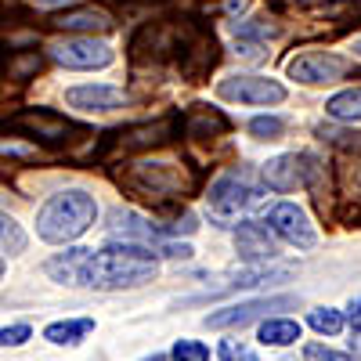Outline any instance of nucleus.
<instances>
[{"mask_svg": "<svg viewBox=\"0 0 361 361\" xmlns=\"http://www.w3.org/2000/svg\"><path fill=\"white\" fill-rule=\"evenodd\" d=\"M40 66H44V58H40L37 51H15V54H8L4 73H8V80H15V83H29V80L40 73Z\"/></svg>", "mask_w": 361, "mask_h": 361, "instance_id": "22", "label": "nucleus"}, {"mask_svg": "<svg viewBox=\"0 0 361 361\" xmlns=\"http://www.w3.org/2000/svg\"><path fill=\"white\" fill-rule=\"evenodd\" d=\"M333 177H336L340 217L350 228H361V134H347V141H340Z\"/></svg>", "mask_w": 361, "mask_h": 361, "instance_id": "8", "label": "nucleus"}, {"mask_svg": "<svg viewBox=\"0 0 361 361\" xmlns=\"http://www.w3.org/2000/svg\"><path fill=\"white\" fill-rule=\"evenodd\" d=\"M221 361H257V354L243 343H235V340H224L221 343Z\"/></svg>", "mask_w": 361, "mask_h": 361, "instance_id": "31", "label": "nucleus"}, {"mask_svg": "<svg viewBox=\"0 0 361 361\" xmlns=\"http://www.w3.org/2000/svg\"><path fill=\"white\" fill-rule=\"evenodd\" d=\"M105 228H109L112 238L145 243V246H152L159 257H166V260H188V257H192V246H188V243H173V238H170L159 224H148L145 217L134 214V209H112Z\"/></svg>", "mask_w": 361, "mask_h": 361, "instance_id": "7", "label": "nucleus"}, {"mask_svg": "<svg viewBox=\"0 0 361 361\" xmlns=\"http://www.w3.org/2000/svg\"><path fill=\"white\" fill-rule=\"evenodd\" d=\"M173 361H209V347L199 340H177L173 343Z\"/></svg>", "mask_w": 361, "mask_h": 361, "instance_id": "26", "label": "nucleus"}, {"mask_svg": "<svg viewBox=\"0 0 361 361\" xmlns=\"http://www.w3.org/2000/svg\"><path fill=\"white\" fill-rule=\"evenodd\" d=\"M289 80L296 83H307V87H318V83H336L347 76V62L333 51H300L296 58H289Z\"/></svg>", "mask_w": 361, "mask_h": 361, "instance_id": "12", "label": "nucleus"}, {"mask_svg": "<svg viewBox=\"0 0 361 361\" xmlns=\"http://www.w3.org/2000/svg\"><path fill=\"white\" fill-rule=\"evenodd\" d=\"M54 29H66V33H109L112 18L98 8H76V11H62L51 18Z\"/></svg>", "mask_w": 361, "mask_h": 361, "instance_id": "18", "label": "nucleus"}, {"mask_svg": "<svg viewBox=\"0 0 361 361\" xmlns=\"http://www.w3.org/2000/svg\"><path fill=\"white\" fill-rule=\"evenodd\" d=\"M98 221V202L90 192L83 188H69V192H58L51 195L40 214H37V235L51 246H69L76 243L80 235H87Z\"/></svg>", "mask_w": 361, "mask_h": 361, "instance_id": "3", "label": "nucleus"}, {"mask_svg": "<svg viewBox=\"0 0 361 361\" xmlns=\"http://www.w3.org/2000/svg\"><path fill=\"white\" fill-rule=\"evenodd\" d=\"M250 134L260 141H279L286 134V123L279 116H257V119H250Z\"/></svg>", "mask_w": 361, "mask_h": 361, "instance_id": "25", "label": "nucleus"}, {"mask_svg": "<svg viewBox=\"0 0 361 361\" xmlns=\"http://www.w3.org/2000/svg\"><path fill=\"white\" fill-rule=\"evenodd\" d=\"M322 173V163L311 156V152H286V156H275L267 159L260 177L271 192H296V188H307L314 185V177Z\"/></svg>", "mask_w": 361, "mask_h": 361, "instance_id": "9", "label": "nucleus"}, {"mask_svg": "<svg viewBox=\"0 0 361 361\" xmlns=\"http://www.w3.org/2000/svg\"><path fill=\"white\" fill-rule=\"evenodd\" d=\"M300 340V322L293 318H267L260 325V343L264 347H289Z\"/></svg>", "mask_w": 361, "mask_h": 361, "instance_id": "21", "label": "nucleus"}, {"mask_svg": "<svg viewBox=\"0 0 361 361\" xmlns=\"http://www.w3.org/2000/svg\"><path fill=\"white\" fill-rule=\"evenodd\" d=\"M29 336H33V329L29 325H0V347H22Z\"/></svg>", "mask_w": 361, "mask_h": 361, "instance_id": "29", "label": "nucleus"}, {"mask_svg": "<svg viewBox=\"0 0 361 361\" xmlns=\"http://www.w3.org/2000/svg\"><path fill=\"white\" fill-rule=\"evenodd\" d=\"M51 58L66 69H105L112 66V47L105 40H94V33H80L51 44Z\"/></svg>", "mask_w": 361, "mask_h": 361, "instance_id": "10", "label": "nucleus"}, {"mask_svg": "<svg viewBox=\"0 0 361 361\" xmlns=\"http://www.w3.org/2000/svg\"><path fill=\"white\" fill-rule=\"evenodd\" d=\"M44 271L58 286L73 289H134L159 275V253L145 243L116 238L102 250L73 246L66 253H54L44 264Z\"/></svg>", "mask_w": 361, "mask_h": 361, "instance_id": "1", "label": "nucleus"}, {"mask_svg": "<svg viewBox=\"0 0 361 361\" xmlns=\"http://www.w3.org/2000/svg\"><path fill=\"white\" fill-rule=\"evenodd\" d=\"M350 329H354V333H361V300H354V304H350Z\"/></svg>", "mask_w": 361, "mask_h": 361, "instance_id": "32", "label": "nucleus"}, {"mask_svg": "<svg viewBox=\"0 0 361 361\" xmlns=\"http://www.w3.org/2000/svg\"><path fill=\"white\" fill-rule=\"evenodd\" d=\"M94 329V322L90 318H76V322H51L47 329H44V340L47 343H54V347H76V343H83V336Z\"/></svg>", "mask_w": 361, "mask_h": 361, "instance_id": "19", "label": "nucleus"}, {"mask_svg": "<svg viewBox=\"0 0 361 361\" xmlns=\"http://www.w3.org/2000/svg\"><path fill=\"white\" fill-rule=\"evenodd\" d=\"M289 307H296V296L246 300V304H231V307H224V311H217V314H209L206 325H209V329H235V325H246V322H253V318H260V314H267V311H289Z\"/></svg>", "mask_w": 361, "mask_h": 361, "instance_id": "14", "label": "nucleus"}, {"mask_svg": "<svg viewBox=\"0 0 361 361\" xmlns=\"http://www.w3.org/2000/svg\"><path fill=\"white\" fill-rule=\"evenodd\" d=\"M0 279H4V257H0Z\"/></svg>", "mask_w": 361, "mask_h": 361, "instance_id": "35", "label": "nucleus"}, {"mask_svg": "<svg viewBox=\"0 0 361 361\" xmlns=\"http://www.w3.org/2000/svg\"><path fill=\"white\" fill-rule=\"evenodd\" d=\"M185 134V119H180V112H170L163 119H156V123H134V127H123V130H112L102 137V148H98V159L109 156L112 148L116 152H148V148H159V145H170L173 137Z\"/></svg>", "mask_w": 361, "mask_h": 361, "instance_id": "6", "label": "nucleus"}, {"mask_svg": "<svg viewBox=\"0 0 361 361\" xmlns=\"http://www.w3.org/2000/svg\"><path fill=\"white\" fill-rule=\"evenodd\" d=\"M180 119H185V134L195 137V141H209V137H221V134L231 130L228 116L217 112V109H209V105H192Z\"/></svg>", "mask_w": 361, "mask_h": 361, "instance_id": "17", "label": "nucleus"}, {"mask_svg": "<svg viewBox=\"0 0 361 361\" xmlns=\"http://www.w3.org/2000/svg\"><path fill=\"white\" fill-rule=\"evenodd\" d=\"M264 195H267V185L260 188L246 170H238V173L217 177L214 185H209V192H206V202H209L214 221H221L228 228L231 221H238V217H246L250 209H257L264 202Z\"/></svg>", "mask_w": 361, "mask_h": 361, "instance_id": "4", "label": "nucleus"}, {"mask_svg": "<svg viewBox=\"0 0 361 361\" xmlns=\"http://www.w3.org/2000/svg\"><path fill=\"white\" fill-rule=\"evenodd\" d=\"M325 112L340 123H361V87H347L325 102Z\"/></svg>", "mask_w": 361, "mask_h": 361, "instance_id": "20", "label": "nucleus"}, {"mask_svg": "<svg viewBox=\"0 0 361 361\" xmlns=\"http://www.w3.org/2000/svg\"><path fill=\"white\" fill-rule=\"evenodd\" d=\"M25 231H22V224L15 221V217H8V214H0V257H15V253H22L25 250Z\"/></svg>", "mask_w": 361, "mask_h": 361, "instance_id": "23", "label": "nucleus"}, {"mask_svg": "<svg viewBox=\"0 0 361 361\" xmlns=\"http://www.w3.org/2000/svg\"><path fill=\"white\" fill-rule=\"evenodd\" d=\"M145 361H166V357L163 354H152V357H145Z\"/></svg>", "mask_w": 361, "mask_h": 361, "instance_id": "34", "label": "nucleus"}, {"mask_svg": "<svg viewBox=\"0 0 361 361\" xmlns=\"http://www.w3.org/2000/svg\"><path fill=\"white\" fill-rule=\"evenodd\" d=\"M267 228L275 231V238H282V243L296 246V250H311L318 243L314 235V224L307 221V214L300 209L296 202H279L267 209Z\"/></svg>", "mask_w": 361, "mask_h": 361, "instance_id": "13", "label": "nucleus"}, {"mask_svg": "<svg viewBox=\"0 0 361 361\" xmlns=\"http://www.w3.org/2000/svg\"><path fill=\"white\" fill-rule=\"evenodd\" d=\"M116 185L152 206L166 221L185 214V195L195 192V180L185 177V170L173 163H130L123 173H116Z\"/></svg>", "mask_w": 361, "mask_h": 361, "instance_id": "2", "label": "nucleus"}, {"mask_svg": "<svg viewBox=\"0 0 361 361\" xmlns=\"http://www.w3.org/2000/svg\"><path fill=\"white\" fill-rule=\"evenodd\" d=\"M217 94L224 102H238V105H282L286 87L267 76H224L217 83Z\"/></svg>", "mask_w": 361, "mask_h": 361, "instance_id": "11", "label": "nucleus"}, {"mask_svg": "<svg viewBox=\"0 0 361 361\" xmlns=\"http://www.w3.org/2000/svg\"><path fill=\"white\" fill-rule=\"evenodd\" d=\"M275 231L257 224V221H243L235 228V253L250 260V264H267V260H275L279 257V246H275V238H271Z\"/></svg>", "mask_w": 361, "mask_h": 361, "instance_id": "16", "label": "nucleus"}, {"mask_svg": "<svg viewBox=\"0 0 361 361\" xmlns=\"http://www.w3.org/2000/svg\"><path fill=\"white\" fill-rule=\"evenodd\" d=\"M123 102L127 94L112 83H80L66 90V105L80 112H116V109H123Z\"/></svg>", "mask_w": 361, "mask_h": 361, "instance_id": "15", "label": "nucleus"}, {"mask_svg": "<svg viewBox=\"0 0 361 361\" xmlns=\"http://www.w3.org/2000/svg\"><path fill=\"white\" fill-rule=\"evenodd\" d=\"M40 8H66V4H73V0H37Z\"/></svg>", "mask_w": 361, "mask_h": 361, "instance_id": "33", "label": "nucleus"}, {"mask_svg": "<svg viewBox=\"0 0 361 361\" xmlns=\"http://www.w3.org/2000/svg\"><path fill=\"white\" fill-rule=\"evenodd\" d=\"M296 4H311V0H296Z\"/></svg>", "mask_w": 361, "mask_h": 361, "instance_id": "37", "label": "nucleus"}, {"mask_svg": "<svg viewBox=\"0 0 361 361\" xmlns=\"http://www.w3.org/2000/svg\"><path fill=\"white\" fill-rule=\"evenodd\" d=\"M4 130L22 134V137L37 141V145H47V148H66L76 137H87V127L73 123V119L58 116L51 109H22V112L4 119Z\"/></svg>", "mask_w": 361, "mask_h": 361, "instance_id": "5", "label": "nucleus"}, {"mask_svg": "<svg viewBox=\"0 0 361 361\" xmlns=\"http://www.w3.org/2000/svg\"><path fill=\"white\" fill-rule=\"evenodd\" d=\"M304 361H350V354H336L325 343H307L304 347Z\"/></svg>", "mask_w": 361, "mask_h": 361, "instance_id": "30", "label": "nucleus"}, {"mask_svg": "<svg viewBox=\"0 0 361 361\" xmlns=\"http://www.w3.org/2000/svg\"><path fill=\"white\" fill-rule=\"evenodd\" d=\"M235 54L257 66V62H264V58H267V44L264 40H250V37H235Z\"/></svg>", "mask_w": 361, "mask_h": 361, "instance_id": "27", "label": "nucleus"}, {"mask_svg": "<svg viewBox=\"0 0 361 361\" xmlns=\"http://www.w3.org/2000/svg\"><path fill=\"white\" fill-rule=\"evenodd\" d=\"M231 29H235V37H250V40H264V44L279 33L275 25H264V22H235Z\"/></svg>", "mask_w": 361, "mask_h": 361, "instance_id": "28", "label": "nucleus"}, {"mask_svg": "<svg viewBox=\"0 0 361 361\" xmlns=\"http://www.w3.org/2000/svg\"><path fill=\"white\" fill-rule=\"evenodd\" d=\"M354 54H361V44H354Z\"/></svg>", "mask_w": 361, "mask_h": 361, "instance_id": "36", "label": "nucleus"}, {"mask_svg": "<svg viewBox=\"0 0 361 361\" xmlns=\"http://www.w3.org/2000/svg\"><path fill=\"white\" fill-rule=\"evenodd\" d=\"M307 322H311L314 333H325V336H336L340 329H343V314L336 307H318V311L307 314Z\"/></svg>", "mask_w": 361, "mask_h": 361, "instance_id": "24", "label": "nucleus"}]
</instances>
